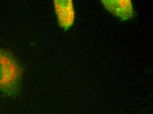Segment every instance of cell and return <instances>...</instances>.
Wrapping results in <instances>:
<instances>
[{
	"label": "cell",
	"instance_id": "3",
	"mask_svg": "<svg viewBox=\"0 0 153 114\" xmlns=\"http://www.w3.org/2000/svg\"><path fill=\"white\" fill-rule=\"evenodd\" d=\"M101 2L109 13L123 21L129 20L134 15L130 0H102Z\"/></svg>",
	"mask_w": 153,
	"mask_h": 114
},
{
	"label": "cell",
	"instance_id": "2",
	"mask_svg": "<svg viewBox=\"0 0 153 114\" xmlns=\"http://www.w3.org/2000/svg\"><path fill=\"white\" fill-rule=\"evenodd\" d=\"M55 13L59 26L64 30L71 27L75 20V11L72 0H55Z\"/></svg>",
	"mask_w": 153,
	"mask_h": 114
},
{
	"label": "cell",
	"instance_id": "1",
	"mask_svg": "<svg viewBox=\"0 0 153 114\" xmlns=\"http://www.w3.org/2000/svg\"><path fill=\"white\" fill-rule=\"evenodd\" d=\"M23 69L12 53L0 48V92L16 97L21 90Z\"/></svg>",
	"mask_w": 153,
	"mask_h": 114
}]
</instances>
